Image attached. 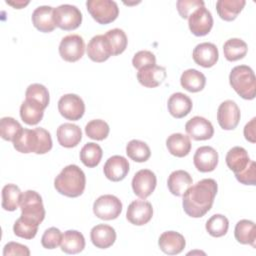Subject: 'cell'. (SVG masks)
Instances as JSON below:
<instances>
[{"label":"cell","instance_id":"cell-1","mask_svg":"<svg viewBox=\"0 0 256 256\" xmlns=\"http://www.w3.org/2000/svg\"><path fill=\"white\" fill-rule=\"evenodd\" d=\"M217 190V183L211 178L202 179L191 185L182 195L185 213L193 218L203 217L212 208Z\"/></svg>","mask_w":256,"mask_h":256},{"label":"cell","instance_id":"cell-2","mask_svg":"<svg viewBox=\"0 0 256 256\" xmlns=\"http://www.w3.org/2000/svg\"><path fill=\"white\" fill-rule=\"evenodd\" d=\"M14 148L21 153L45 154L52 149V138L44 128L22 129L13 140Z\"/></svg>","mask_w":256,"mask_h":256},{"label":"cell","instance_id":"cell-3","mask_svg":"<svg viewBox=\"0 0 256 256\" xmlns=\"http://www.w3.org/2000/svg\"><path fill=\"white\" fill-rule=\"evenodd\" d=\"M85 185V174L83 170L75 164L64 167L54 180V187L57 192L70 198L80 196L84 192Z\"/></svg>","mask_w":256,"mask_h":256},{"label":"cell","instance_id":"cell-4","mask_svg":"<svg viewBox=\"0 0 256 256\" xmlns=\"http://www.w3.org/2000/svg\"><path fill=\"white\" fill-rule=\"evenodd\" d=\"M229 83L235 92L246 100H252L256 95V79L251 67L235 66L229 74Z\"/></svg>","mask_w":256,"mask_h":256},{"label":"cell","instance_id":"cell-5","mask_svg":"<svg viewBox=\"0 0 256 256\" xmlns=\"http://www.w3.org/2000/svg\"><path fill=\"white\" fill-rule=\"evenodd\" d=\"M86 7L92 18L99 24H109L119 15V8L112 0H88Z\"/></svg>","mask_w":256,"mask_h":256},{"label":"cell","instance_id":"cell-6","mask_svg":"<svg viewBox=\"0 0 256 256\" xmlns=\"http://www.w3.org/2000/svg\"><path fill=\"white\" fill-rule=\"evenodd\" d=\"M21 216L34 220L40 224L45 218V209L42 198L34 190H27L22 194L20 201Z\"/></svg>","mask_w":256,"mask_h":256},{"label":"cell","instance_id":"cell-7","mask_svg":"<svg viewBox=\"0 0 256 256\" xmlns=\"http://www.w3.org/2000/svg\"><path fill=\"white\" fill-rule=\"evenodd\" d=\"M55 25L62 30L70 31L78 28L82 22V13L74 5L62 4L53 10Z\"/></svg>","mask_w":256,"mask_h":256},{"label":"cell","instance_id":"cell-8","mask_svg":"<svg viewBox=\"0 0 256 256\" xmlns=\"http://www.w3.org/2000/svg\"><path fill=\"white\" fill-rule=\"evenodd\" d=\"M122 211L120 199L114 195L106 194L98 197L93 204V213L102 220H114Z\"/></svg>","mask_w":256,"mask_h":256},{"label":"cell","instance_id":"cell-9","mask_svg":"<svg viewBox=\"0 0 256 256\" xmlns=\"http://www.w3.org/2000/svg\"><path fill=\"white\" fill-rule=\"evenodd\" d=\"M85 52V43L78 34H70L62 38L59 44V54L67 62H76Z\"/></svg>","mask_w":256,"mask_h":256},{"label":"cell","instance_id":"cell-10","mask_svg":"<svg viewBox=\"0 0 256 256\" xmlns=\"http://www.w3.org/2000/svg\"><path fill=\"white\" fill-rule=\"evenodd\" d=\"M58 111L67 120L77 121L85 112V104L82 98L76 94H65L58 101Z\"/></svg>","mask_w":256,"mask_h":256},{"label":"cell","instance_id":"cell-11","mask_svg":"<svg viewBox=\"0 0 256 256\" xmlns=\"http://www.w3.org/2000/svg\"><path fill=\"white\" fill-rule=\"evenodd\" d=\"M157 178L149 169H141L135 173L132 179V189L136 196L141 199H146L155 190Z\"/></svg>","mask_w":256,"mask_h":256},{"label":"cell","instance_id":"cell-12","mask_svg":"<svg viewBox=\"0 0 256 256\" xmlns=\"http://www.w3.org/2000/svg\"><path fill=\"white\" fill-rule=\"evenodd\" d=\"M188 26L195 36L207 35L213 27L211 12L205 6L196 9L188 18Z\"/></svg>","mask_w":256,"mask_h":256},{"label":"cell","instance_id":"cell-13","mask_svg":"<svg viewBox=\"0 0 256 256\" xmlns=\"http://www.w3.org/2000/svg\"><path fill=\"white\" fill-rule=\"evenodd\" d=\"M240 117V109L234 101L225 100L219 105L217 110V121L222 129H235L239 124Z\"/></svg>","mask_w":256,"mask_h":256},{"label":"cell","instance_id":"cell-14","mask_svg":"<svg viewBox=\"0 0 256 256\" xmlns=\"http://www.w3.org/2000/svg\"><path fill=\"white\" fill-rule=\"evenodd\" d=\"M153 216V208L150 202L145 200H135L131 202L127 208V220L137 226L147 224Z\"/></svg>","mask_w":256,"mask_h":256},{"label":"cell","instance_id":"cell-15","mask_svg":"<svg viewBox=\"0 0 256 256\" xmlns=\"http://www.w3.org/2000/svg\"><path fill=\"white\" fill-rule=\"evenodd\" d=\"M185 130L189 137L196 141L208 140L214 134L212 123L204 117L194 116L185 124Z\"/></svg>","mask_w":256,"mask_h":256},{"label":"cell","instance_id":"cell-16","mask_svg":"<svg viewBox=\"0 0 256 256\" xmlns=\"http://www.w3.org/2000/svg\"><path fill=\"white\" fill-rule=\"evenodd\" d=\"M104 175L113 182L123 180L129 172L128 160L121 155H114L107 159L103 167Z\"/></svg>","mask_w":256,"mask_h":256},{"label":"cell","instance_id":"cell-17","mask_svg":"<svg viewBox=\"0 0 256 256\" xmlns=\"http://www.w3.org/2000/svg\"><path fill=\"white\" fill-rule=\"evenodd\" d=\"M86 50L88 57L97 63L104 62L110 56H112L110 44L104 34H99L92 37L87 45Z\"/></svg>","mask_w":256,"mask_h":256},{"label":"cell","instance_id":"cell-18","mask_svg":"<svg viewBox=\"0 0 256 256\" xmlns=\"http://www.w3.org/2000/svg\"><path fill=\"white\" fill-rule=\"evenodd\" d=\"M192 57L197 65L204 68H210L217 63L219 52L215 44L210 42H203L195 46Z\"/></svg>","mask_w":256,"mask_h":256},{"label":"cell","instance_id":"cell-19","mask_svg":"<svg viewBox=\"0 0 256 256\" xmlns=\"http://www.w3.org/2000/svg\"><path fill=\"white\" fill-rule=\"evenodd\" d=\"M193 163L198 171L211 172L218 164V153L211 146H201L193 156Z\"/></svg>","mask_w":256,"mask_h":256},{"label":"cell","instance_id":"cell-20","mask_svg":"<svg viewBox=\"0 0 256 256\" xmlns=\"http://www.w3.org/2000/svg\"><path fill=\"white\" fill-rule=\"evenodd\" d=\"M158 245L165 254L176 255L184 250L186 241L182 234L176 231H166L160 235Z\"/></svg>","mask_w":256,"mask_h":256},{"label":"cell","instance_id":"cell-21","mask_svg":"<svg viewBox=\"0 0 256 256\" xmlns=\"http://www.w3.org/2000/svg\"><path fill=\"white\" fill-rule=\"evenodd\" d=\"M166 76V69L158 65L144 67L137 72V79L139 83L147 88H155L159 86L163 83Z\"/></svg>","mask_w":256,"mask_h":256},{"label":"cell","instance_id":"cell-22","mask_svg":"<svg viewBox=\"0 0 256 256\" xmlns=\"http://www.w3.org/2000/svg\"><path fill=\"white\" fill-rule=\"evenodd\" d=\"M90 238L95 247L106 249L114 244L116 240V232L110 225L98 224L91 229Z\"/></svg>","mask_w":256,"mask_h":256},{"label":"cell","instance_id":"cell-23","mask_svg":"<svg viewBox=\"0 0 256 256\" xmlns=\"http://www.w3.org/2000/svg\"><path fill=\"white\" fill-rule=\"evenodd\" d=\"M57 140L59 144L65 148L77 146L82 139V131L80 127L73 123H63L57 128Z\"/></svg>","mask_w":256,"mask_h":256},{"label":"cell","instance_id":"cell-24","mask_svg":"<svg viewBox=\"0 0 256 256\" xmlns=\"http://www.w3.org/2000/svg\"><path fill=\"white\" fill-rule=\"evenodd\" d=\"M54 8L51 6L43 5L37 7L32 13V23L34 27L40 32L49 33L52 32L56 25L53 18Z\"/></svg>","mask_w":256,"mask_h":256},{"label":"cell","instance_id":"cell-25","mask_svg":"<svg viewBox=\"0 0 256 256\" xmlns=\"http://www.w3.org/2000/svg\"><path fill=\"white\" fill-rule=\"evenodd\" d=\"M169 113L177 119L187 116L193 107L192 100L184 93L176 92L173 93L167 102Z\"/></svg>","mask_w":256,"mask_h":256},{"label":"cell","instance_id":"cell-26","mask_svg":"<svg viewBox=\"0 0 256 256\" xmlns=\"http://www.w3.org/2000/svg\"><path fill=\"white\" fill-rule=\"evenodd\" d=\"M193 180L190 174L185 170L173 171L167 180V186L171 194L175 196H182L186 190L192 185Z\"/></svg>","mask_w":256,"mask_h":256},{"label":"cell","instance_id":"cell-27","mask_svg":"<svg viewBox=\"0 0 256 256\" xmlns=\"http://www.w3.org/2000/svg\"><path fill=\"white\" fill-rule=\"evenodd\" d=\"M225 160L228 168L233 171L234 174L242 172L251 162L247 151L240 146H235L231 148L227 152Z\"/></svg>","mask_w":256,"mask_h":256},{"label":"cell","instance_id":"cell-28","mask_svg":"<svg viewBox=\"0 0 256 256\" xmlns=\"http://www.w3.org/2000/svg\"><path fill=\"white\" fill-rule=\"evenodd\" d=\"M166 146L170 154L173 156L179 158L185 157L191 150L190 137L182 133H173L168 136L166 140Z\"/></svg>","mask_w":256,"mask_h":256},{"label":"cell","instance_id":"cell-29","mask_svg":"<svg viewBox=\"0 0 256 256\" xmlns=\"http://www.w3.org/2000/svg\"><path fill=\"white\" fill-rule=\"evenodd\" d=\"M61 250L67 254H77L85 248V238L77 230H67L63 234L60 244Z\"/></svg>","mask_w":256,"mask_h":256},{"label":"cell","instance_id":"cell-30","mask_svg":"<svg viewBox=\"0 0 256 256\" xmlns=\"http://www.w3.org/2000/svg\"><path fill=\"white\" fill-rule=\"evenodd\" d=\"M180 84L189 92H199L205 87L206 77L202 72L196 69H187L180 77Z\"/></svg>","mask_w":256,"mask_h":256},{"label":"cell","instance_id":"cell-31","mask_svg":"<svg viewBox=\"0 0 256 256\" xmlns=\"http://www.w3.org/2000/svg\"><path fill=\"white\" fill-rule=\"evenodd\" d=\"M245 4V0H218L216 2V10L221 19L233 21L242 11Z\"/></svg>","mask_w":256,"mask_h":256},{"label":"cell","instance_id":"cell-32","mask_svg":"<svg viewBox=\"0 0 256 256\" xmlns=\"http://www.w3.org/2000/svg\"><path fill=\"white\" fill-rule=\"evenodd\" d=\"M235 239L241 244H249L255 247L256 227L253 221L242 219L237 222L234 229Z\"/></svg>","mask_w":256,"mask_h":256},{"label":"cell","instance_id":"cell-33","mask_svg":"<svg viewBox=\"0 0 256 256\" xmlns=\"http://www.w3.org/2000/svg\"><path fill=\"white\" fill-rule=\"evenodd\" d=\"M248 46L245 41L239 38L228 39L223 45V53L228 61H237L244 58L247 54Z\"/></svg>","mask_w":256,"mask_h":256},{"label":"cell","instance_id":"cell-34","mask_svg":"<svg viewBox=\"0 0 256 256\" xmlns=\"http://www.w3.org/2000/svg\"><path fill=\"white\" fill-rule=\"evenodd\" d=\"M44 108L40 105L25 100L20 106V117L21 119L28 125H36L38 124L44 115Z\"/></svg>","mask_w":256,"mask_h":256},{"label":"cell","instance_id":"cell-35","mask_svg":"<svg viewBox=\"0 0 256 256\" xmlns=\"http://www.w3.org/2000/svg\"><path fill=\"white\" fill-rule=\"evenodd\" d=\"M22 194L17 185L6 184L2 189V208L6 211H15L20 206Z\"/></svg>","mask_w":256,"mask_h":256},{"label":"cell","instance_id":"cell-36","mask_svg":"<svg viewBox=\"0 0 256 256\" xmlns=\"http://www.w3.org/2000/svg\"><path fill=\"white\" fill-rule=\"evenodd\" d=\"M102 155V148L94 142H89L82 147L80 151V160L86 167L93 168L100 163Z\"/></svg>","mask_w":256,"mask_h":256},{"label":"cell","instance_id":"cell-37","mask_svg":"<svg viewBox=\"0 0 256 256\" xmlns=\"http://www.w3.org/2000/svg\"><path fill=\"white\" fill-rule=\"evenodd\" d=\"M126 154L131 160L142 163L146 162L150 158L151 150L145 142L133 139L129 141L126 146Z\"/></svg>","mask_w":256,"mask_h":256},{"label":"cell","instance_id":"cell-38","mask_svg":"<svg viewBox=\"0 0 256 256\" xmlns=\"http://www.w3.org/2000/svg\"><path fill=\"white\" fill-rule=\"evenodd\" d=\"M38 226L39 224L36 221L20 216L13 225V232L20 238L30 240L36 236Z\"/></svg>","mask_w":256,"mask_h":256},{"label":"cell","instance_id":"cell-39","mask_svg":"<svg viewBox=\"0 0 256 256\" xmlns=\"http://www.w3.org/2000/svg\"><path fill=\"white\" fill-rule=\"evenodd\" d=\"M108 42L110 44V48L112 51V56L119 55L123 53L127 47L128 39L125 32L122 29L114 28L107 31L105 34Z\"/></svg>","mask_w":256,"mask_h":256},{"label":"cell","instance_id":"cell-40","mask_svg":"<svg viewBox=\"0 0 256 256\" xmlns=\"http://www.w3.org/2000/svg\"><path fill=\"white\" fill-rule=\"evenodd\" d=\"M25 100L32 101L42 108L46 109L49 104V92L48 89L39 83L31 84L27 87L25 92Z\"/></svg>","mask_w":256,"mask_h":256},{"label":"cell","instance_id":"cell-41","mask_svg":"<svg viewBox=\"0 0 256 256\" xmlns=\"http://www.w3.org/2000/svg\"><path fill=\"white\" fill-rule=\"evenodd\" d=\"M206 231L213 237L224 236L229 228V221L226 216L222 214L212 215L206 222Z\"/></svg>","mask_w":256,"mask_h":256},{"label":"cell","instance_id":"cell-42","mask_svg":"<svg viewBox=\"0 0 256 256\" xmlns=\"http://www.w3.org/2000/svg\"><path fill=\"white\" fill-rule=\"evenodd\" d=\"M110 128L107 122L101 119H94L89 121L85 126L86 135L93 140H104L109 134Z\"/></svg>","mask_w":256,"mask_h":256},{"label":"cell","instance_id":"cell-43","mask_svg":"<svg viewBox=\"0 0 256 256\" xmlns=\"http://www.w3.org/2000/svg\"><path fill=\"white\" fill-rule=\"evenodd\" d=\"M21 124L12 117H3L0 120V135L6 141H12L22 131Z\"/></svg>","mask_w":256,"mask_h":256},{"label":"cell","instance_id":"cell-44","mask_svg":"<svg viewBox=\"0 0 256 256\" xmlns=\"http://www.w3.org/2000/svg\"><path fill=\"white\" fill-rule=\"evenodd\" d=\"M63 234L56 227H50L42 235L41 244L46 249H55L57 248L62 241Z\"/></svg>","mask_w":256,"mask_h":256},{"label":"cell","instance_id":"cell-45","mask_svg":"<svg viewBox=\"0 0 256 256\" xmlns=\"http://www.w3.org/2000/svg\"><path fill=\"white\" fill-rule=\"evenodd\" d=\"M132 65L137 70H140L144 67L156 65V57L151 51L141 50L135 53V55L133 56Z\"/></svg>","mask_w":256,"mask_h":256},{"label":"cell","instance_id":"cell-46","mask_svg":"<svg viewBox=\"0 0 256 256\" xmlns=\"http://www.w3.org/2000/svg\"><path fill=\"white\" fill-rule=\"evenodd\" d=\"M204 1L202 0H178L176 2V7L180 16L184 19L189 18V16L198 8L204 6Z\"/></svg>","mask_w":256,"mask_h":256},{"label":"cell","instance_id":"cell-47","mask_svg":"<svg viewBox=\"0 0 256 256\" xmlns=\"http://www.w3.org/2000/svg\"><path fill=\"white\" fill-rule=\"evenodd\" d=\"M236 179L244 185H255L256 183V165L253 160L249 165L240 173L235 174Z\"/></svg>","mask_w":256,"mask_h":256},{"label":"cell","instance_id":"cell-48","mask_svg":"<svg viewBox=\"0 0 256 256\" xmlns=\"http://www.w3.org/2000/svg\"><path fill=\"white\" fill-rule=\"evenodd\" d=\"M4 256L10 255H20V256H29L30 250L27 246L17 243V242H8L3 249Z\"/></svg>","mask_w":256,"mask_h":256},{"label":"cell","instance_id":"cell-49","mask_svg":"<svg viewBox=\"0 0 256 256\" xmlns=\"http://www.w3.org/2000/svg\"><path fill=\"white\" fill-rule=\"evenodd\" d=\"M255 120L256 118H252L250 120V122H248L245 127H244V136L245 139L248 140L251 143H255L256 139H255Z\"/></svg>","mask_w":256,"mask_h":256},{"label":"cell","instance_id":"cell-50","mask_svg":"<svg viewBox=\"0 0 256 256\" xmlns=\"http://www.w3.org/2000/svg\"><path fill=\"white\" fill-rule=\"evenodd\" d=\"M7 4L13 6L16 9H21L29 4V1H6Z\"/></svg>","mask_w":256,"mask_h":256}]
</instances>
